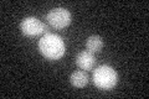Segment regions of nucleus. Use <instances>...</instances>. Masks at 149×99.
<instances>
[{"mask_svg":"<svg viewBox=\"0 0 149 99\" xmlns=\"http://www.w3.org/2000/svg\"><path fill=\"white\" fill-rule=\"evenodd\" d=\"M39 51L46 60L58 61L66 52L63 40L56 34H45L39 41Z\"/></svg>","mask_w":149,"mask_h":99,"instance_id":"f257e3e1","label":"nucleus"},{"mask_svg":"<svg viewBox=\"0 0 149 99\" xmlns=\"http://www.w3.org/2000/svg\"><path fill=\"white\" fill-rule=\"evenodd\" d=\"M118 82L117 71L108 64L98 66L93 72V83L102 91H109L114 88Z\"/></svg>","mask_w":149,"mask_h":99,"instance_id":"f03ea898","label":"nucleus"},{"mask_svg":"<svg viewBox=\"0 0 149 99\" xmlns=\"http://www.w3.org/2000/svg\"><path fill=\"white\" fill-rule=\"evenodd\" d=\"M49 25L52 26L56 30H62L67 27L71 22V14L65 8H55L50 10L46 16Z\"/></svg>","mask_w":149,"mask_h":99,"instance_id":"7ed1b4c3","label":"nucleus"},{"mask_svg":"<svg viewBox=\"0 0 149 99\" xmlns=\"http://www.w3.org/2000/svg\"><path fill=\"white\" fill-rule=\"evenodd\" d=\"M20 27H21L22 34H24L25 36H29V37L44 34V32L47 30V27L45 26V24L42 21H40L39 19L32 17V16L25 17L24 20L21 21Z\"/></svg>","mask_w":149,"mask_h":99,"instance_id":"20e7f679","label":"nucleus"},{"mask_svg":"<svg viewBox=\"0 0 149 99\" xmlns=\"http://www.w3.org/2000/svg\"><path fill=\"white\" fill-rule=\"evenodd\" d=\"M96 57L95 55L90 51H82L77 55L76 57V64L80 67L81 69H86V71H90L95 67L96 64Z\"/></svg>","mask_w":149,"mask_h":99,"instance_id":"39448f33","label":"nucleus"},{"mask_svg":"<svg viewBox=\"0 0 149 99\" xmlns=\"http://www.w3.org/2000/svg\"><path fill=\"white\" fill-rule=\"evenodd\" d=\"M70 82H71V84L73 87L83 88V87H86L87 83H88V76L83 72V71H76V72H73L71 74Z\"/></svg>","mask_w":149,"mask_h":99,"instance_id":"423d86ee","label":"nucleus"},{"mask_svg":"<svg viewBox=\"0 0 149 99\" xmlns=\"http://www.w3.org/2000/svg\"><path fill=\"white\" fill-rule=\"evenodd\" d=\"M102 47H103V40H102V37L98 35H92L88 37L86 41V48H87V51H90L92 53L100 52L102 50Z\"/></svg>","mask_w":149,"mask_h":99,"instance_id":"0eeeda50","label":"nucleus"}]
</instances>
